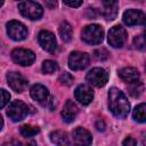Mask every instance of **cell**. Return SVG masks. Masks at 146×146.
Returning a JSON list of instances; mask_svg holds the SVG:
<instances>
[{"label":"cell","instance_id":"obj_1","mask_svg":"<svg viewBox=\"0 0 146 146\" xmlns=\"http://www.w3.org/2000/svg\"><path fill=\"white\" fill-rule=\"evenodd\" d=\"M108 107L115 117L124 119L130 112V104L124 94L117 88H111L108 91Z\"/></svg>","mask_w":146,"mask_h":146},{"label":"cell","instance_id":"obj_2","mask_svg":"<svg viewBox=\"0 0 146 146\" xmlns=\"http://www.w3.org/2000/svg\"><path fill=\"white\" fill-rule=\"evenodd\" d=\"M81 38L88 44H98L103 41L104 30L100 25H97V24L87 25L86 27L82 29Z\"/></svg>","mask_w":146,"mask_h":146},{"label":"cell","instance_id":"obj_3","mask_svg":"<svg viewBox=\"0 0 146 146\" xmlns=\"http://www.w3.org/2000/svg\"><path fill=\"white\" fill-rule=\"evenodd\" d=\"M18 9H19V13L29 19H39L43 13L42 7L38 2L31 1V0L19 3Z\"/></svg>","mask_w":146,"mask_h":146},{"label":"cell","instance_id":"obj_4","mask_svg":"<svg viewBox=\"0 0 146 146\" xmlns=\"http://www.w3.org/2000/svg\"><path fill=\"white\" fill-rule=\"evenodd\" d=\"M87 81L89 82V84L100 88L104 87L107 83L108 80V73L106 72V70L102 68V67H95L91 71L88 72L87 76H86Z\"/></svg>","mask_w":146,"mask_h":146},{"label":"cell","instance_id":"obj_5","mask_svg":"<svg viewBox=\"0 0 146 146\" xmlns=\"http://www.w3.org/2000/svg\"><path fill=\"white\" fill-rule=\"evenodd\" d=\"M27 114H29V107L22 100H14L9 105L7 111V115L9 116V119H11L15 122L22 121Z\"/></svg>","mask_w":146,"mask_h":146},{"label":"cell","instance_id":"obj_6","mask_svg":"<svg viewBox=\"0 0 146 146\" xmlns=\"http://www.w3.org/2000/svg\"><path fill=\"white\" fill-rule=\"evenodd\" d=\"M89 55L82 51H73L68 57V67L73 71H80L89 65Z\"/></svg>","mask_w":146,"mask_h":146},{"label":"cell","instance_id":"obj_7","mask_svg":"<svg viewBox=\"0 0 146 146\" xmlns=\"http://www.w3.org/2000/svg\"><path fill=\"white\" fill-rule=\"evenodd\" d=\"M7 33L10 39L15 41H22L27 35L26 26L18 21H10L7 23Z\"/></svg>","mask_w":146,"mask_h":146},{"label":"cell","instance_id":"obj_8","mask_svg":"<svg viewBox=\"0 0 146 146\" xmlns=\"http://www.w3.org/2000/svg\"><path fill=\"white\" fill-rule=\"evenodd\" d=\"M107 40H108V43L112 47L120 48L124 44V42L127 40V31L122 26L115 25L110 30Z\"/></svg>","mask_w":146,"mask_h":146},{"label":"cell","instance_id":"obj_9","mask_svg":"<svg viewBox=\"0 0 146 146\" xmlns=\"http://www.w3.org/2000/svg\"><path fill=\"white\" fill-rule=\"evenodd\" d=\"M11 58L15 63H17L22 66H29L34 62L35 55L32 50L17 48V49H14L11 51Z\"/></svg>","mask_w":146,"mask_h":146},{"label":"cell","instance_id":"obj_10","mask_svg":"<svg viewBox=\"0 0 146 146\" xmlns=\"http://www.w3.org/2000/svg\"><path fill=\"white\" fill-rule=\"evenodd\" d=\"M38 41H39V44L41 46V48L48 52L55 51V49L57 47L56 38L49 31H41L38 35Z\"/></svg>","mask_w":146,"mask_h":146},{"label":"cell","instance_id":"obj_11","mask_svg":"<svg viewBox=\"0 0 146 146\" xmlns=\"http://www.w3.org/2000/svg\"><path fill=\"white\" fill-rule=\"evenodd\" d=\"M123 22L128 26L143 25L145 23V14L137 9H128L123 14Z\"/></svg>","mask_w":146,"mask_h":146},{"label":"cell","instance_id":"obj_12","mask_svg":"<svg viewBox=\"0 0 146 146\" xmlns=\"http://www.w3.org/2000/svg\"><path fill=\"white\" fill-rule=\"evenodd\" d=\"M7 81L8 84L10 86V88L16 91V92H22L25 90L26 86H27V81L25 80V78L17 72H10L7 74Z\"/></svg>","mask_w":146,"mask_h":146},{"label":"cell","instance_id":"obj_13","mask_svg":"<svg viewBox=\"0 0 146 146\" xmlns=\"http://www.w3.org/2000/svg\"><path fill=\"white\" fill-rule=\"evenodd\" d=\"M75 98L83 105H88L94 99V91L87 84H80L75 89Z\"/></svg>","mask_w":146,"mask_h":146},{"label":"cell","instance_id":"obj_14","mask_svg":"<svg viewBox=\"0 0 146 146\" xmlns=\"http://www.w3.org/2000/svg\"><path fill=\"white\" fill-rule=\"evenodd\" d=\"M72 137H73L74 144L76 145H90L92 141L91 133L84 128H80V127L73 130Z\"/></svg>","mask_w":146,"mask_h":146},{"label":"cell","instance_id":"obj_15","mask_svg":"<svg viewBox=\"0 0 146 146\" xmlns=\"http://www.w3.org/2000/svg\"><path fill=\"white\" fill-rule=\"evenodd\" d=\"M78 113H79L78 106L72 100H67L65 106H64V110L62 111V116H63L65 122L70 123V122H73L75 120Z\"/></svg>","mask_w":146,"mask_h":146},{"label":"cell","instance_id":"obj_16","mask_svg":"<svg viewBox=\"0 0 146 146\" xmlns=\"http://www.w3.org/2000/svg\"><path fill=\"white\" fill-rule=\"evenodd\" d=\"M30 92H31V97L34 100H36V102H39L41 104H43L48 99V97H49L48 89L44 86H42V84H34L31 88Z\"/></svg>","mask_w":146,"mask_h":146},{"label":"cell","instance_id":"obj_17","mask_svg":"<svg viewBox=\"0 0 146 146\" xmlns=\"http://www.w3.org/2000/svg\"><path fill=\"white\" fill-rule=\"evenodd\" d=\"M119 76L127 83H133L139 80V72L135 67H124L119 71Z\"/></svg>","mask_w":146,"mask_h":146},{"label":"cell","instance_id":"obj_18","mask_svg":"<svg viewBox=\"0 0 146 146\" xmlns=\"http://www.w3.org/2000/svg\"><path fill=\"white\" fill-rule=\"evenodd\" d=\"M102 2L104 6L103 15L105 18L108 21L114 19L117 14V0H102Z\"/></svg>","mask_w":146,"mask_h":146},{"label":"cell","instance_id":"obj_19","mask_svg":"<svg viewBox=\"0 0 146 146\" xmlns=\"http://www.w3.org/2000/svg\"><path fill=\"white\" fill-rule=\"evenodd\" d=\"M50 140L56 145H68L70 140L67 137V133L60 130H56L50 133Z\"/></svg>","mask_w":146,"mask_h":146},{"label":"cell","instance_id":"obj_20","mask_svg":"<svg viewBox=\"0 0 146 146\" xmlns=\"http://www.w3.org/2000/svg\"><path fill=\"white\" fill-rule=\"evenodd\" d=\"M59 35L62 38L63 41L65 42H68L71 39H72V35H73V31H72V26L67 23V22H63L60 23L59 25Z\"/></svg>","mask_w":146,"mask_h":146},{"label":"cell","instance_id":"obj_21","mask_svg":"<svg viewBox=\"0 0 146 146\" xmlns=\"http://www.w3.org/2000/svg\"><path fill=\"white\" fill-rule=\"evenodd\" d=\"M133 119L138 122H145L146 121V105L144 103L139 104L138 106L135 107L133 110Z\"/></svg>","mask_w":146,"mask_h":146},{"label":"cell","instance_id":"obj_22","mask_svg":"<svg viewBox=\"0 0 146 146\" xmlns=\"http://www.w3.org/2000/svg\"><path fill=\"white\" fill-rule=\"evenodd\" d=\"M21 135L25 138H31L33 136H35L36 133H39L40 129L35 125H31V124H24L21 127Z\"/></svg>","mask_w":146,"mask_h":146},{"label":"cell","instance_id":"obj_23","mask_svg":"<svg viewBox=\"0 0 146 146\" xmlns=\"http://www.w3.org/2000/svg\"><path fill=\"white\" fill-rule=\"evenodd\" d=\"M58 70V65L54 60H44L42 64V71L46 74H52Z\"/></svg>","mask_w":146,"mask_h":146},{"label":"cell","instance_id":"obj_24","mask_svg":"<svg viewBox=\"0 0 146 146\" xmlns=\"http://www.w3.org/2000/svg\"><path fill=\"white\" fill-rule=\"evenodd\" d=\"M144 91V86L143 83L140 82H133V83H130V87H129V92L132 97H139L141 95V92Z\"/></svg>","mask_w":146,"mask_h":146},{"label":"cell","instance_id":"obj_25","mask_svg":"<svg viewBox=\"0 0 146 146\" xmlns=\"http://www.w3.org/2000/svg\"><path fill=\"white\" fill-rule=\"evenodd\" d=\"M73 81H74V78H73L70 73H67V72L62 73V74L59 75V78H58V82H59L60 84H63V86H66V87L71 86V84L73 83Z\"/></svg>","mask_w":146,"mask_h":146},{"label":"cell","instance_id":"obj_26","mask_svg":"<svg viewBox=\"0 0 146 146\" xmlns=\"http://www.w3.org/2000/svg\"><path fill=\"white\" fill-rule=\"evenodd\" d=\"M9 99H10L9 92L6 91L5 89H0V108H2L5 105H7Z\"/></svg>","mask_w":146,"mask_h":146},{"label":"cell","instance_id":"obj_27","mask_svg":"<svg viewBox=\"0 0 146 146\" xmlns=\"http://www.w3.org/2000/svg\"><path fill=\"white\" fill-rule=\"evenodd\" d=\"M133 42H135V46H136L138 49L144 50V48H145V38H144L143 34H141V35H137V36H135Z\"/></svg>","mask_w":146,"mask_h":146},{"label":"cell","instance_id":"obj_28","mask_svg":"<svg viewBox=\"0 0 146 146\" xmlns=\"http://www.w3.org/2000/svg\"><path fill=\"white\" fill-rule=\"evenodd\" d=\"M94 55H95V57L98 59V60H104V59H106L107 57H108V52L105 50V49H97V50H95L94 51Z\"/></svg>","mask_w":146,"mask_h":146},{"label":"cell","instance_id":"obj_29","mask_svg":"<svg viewBox=\"0 0 146 146\" xmlns=\"http://www.w3.org/2000/svg\"><path fill=\"white\" fill-rule=\"evenodd\" d=\"M67 6L70 7H73V8H76L79 6H81L82 3V0H63Z\"/></svg>","mask_w":146,"mask_h":146},{"label":"cell","instance_id":"obj_30","mask_svg":"<svg viewBox=\"0 0 146 146\" xmlns=\"http://www.w3.org/2000/svg\"><path fill=\"white\" fill-rule=\"evenodd\" d=\"M124 146H133V145H136L137 144V141L132 138V137H128V138H125L124 140H123V143H122Z\"/></svg>","mask_w":146,"mask_h":146},{"label":"cell","instance_id":"obj_31","mask_svg":"<svg viewBox=\"0 0 146 146\" xmlns=\"http://www.w3.org/2000/svg\"><path fill=\"white\" fill-rule=\"evenodd\" d=\"M96 128H97L98 130L103 131V130L105 129V123H104V121H103V120H98V121L96 122Z\"/></svg>","mask_w":146,"mask_h":146},{"label":"cell","instance_id":"obj_32","mask_svg":"<svg viewBox=\"0 0 146 146\" xmlns=\"http://www.w3.org/2000/svg\"><path fill=\"white\" fill-rule=\"evenodd\" d=\"M47 5H48L49 8H54V7H56L57 1L56 0H47Z\"/></svg>","mask_w":146,"mask_h":146},{"label":"cell","instance_id":"obj_33","mask_svg":"<svg viewBox=\"0 0 146 146\" xmlns=\"http://www.w3.org/2000/svg\"><path fill=\"white\" fill-rule=\"evenodd\" d=\"M2 125H3V120H2V116L0 115V130L2 129Z\"/></svg>","mask_w":146,"mask_h":146},{"label":"cell","instance_id":"obj_34","mask_svg":"<svg viewBox=\"0 0 146 146\" xmlns=\"http://www.w3.org/2000/svg\"><path fill=\"white\" fill-rule=\"evenodd\" d=\"M2 3H3V0H0V7L2 6Z\"/></svg>","mask_w":146,"mask_h":146}]
</instances>
